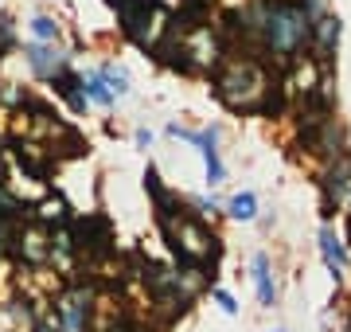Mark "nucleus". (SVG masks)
I'll list each match as a JSON object with an SVG mask.
<instances>
[{
	"instance_id": "5",
	"label": "nucleus",
	"mask_w": 351,
	"mask_h": 332,
	"mask_svg": "<svg viewBox=\"0 0 351 332\" xmlns=\"http://www.w3.org/2000/svg\"><path fill=\"white\" fill-rule=\"evenodd\" d=\"M51 309H55V317H59L63 332H90L94 329V317H98V281L66 274L63 289L55 294Z\"/></svg>"
},
{
	"instance_id": "1",
	"label": "nucleus",
	"mask_w": 351,
	"mask_h": 332,
	"mask_svg": "<svg viewBox=\"0 0 351 332\" xmlns=\"http://www.w3.org/2000/svg\"><path fill=\"white\" fill-rule=\"evenodd\" d=\"M207 82H211L215 102L234 117H285L289 114V90L281 82V71L254 51H234L230 47L219 59V67L207 75Z\"/></svg>"
},
{
	"instance_id": "8",
	"label": "nucleus",
	"mask_w": 351,
	"mask_h": 332,
	"mask_svg": "<svg viewBox=\"0 0 351 332\" xmlns=\"http://www.w3.org/2000/svg\"><path fill=\"white\" fill-rule=\"evenodd\" d=\"M20 55H24L32 78H39V82H51L59 71L75 67V51L63 47V43H36V39H27L24 47H20Z\"/></svg>"
},
{
	"instance_id": "19",
	"label": "nucleus",
	"mask_w": 351,
	"mask_h": 332,
	"mask_svg": "<svg viewBox=\"0 0 351 332\" xmlns=\"http://www.w3.org/2000/svg\"><path fill=\"white\" fill-rule=\"evenodd\" d=\"M207 294H211V301H215V305H219V309H223L226 317H239V313H242V309H239V297L230 294L226 285H211Z\"/></svg>"
},
{
	"instance_id": "17",
	"label": "nucleus",
	"mask_w": 351,
	"mask_h": 332,
	"mask_svg": "<svg viewBox=\"0 0 351 332\" xmlns=\"http://www.w3.org/2000/svg\"><path fill=\"white\" fill-rule=\"evenodd\" d=\"M188 204H191V211H195V215H203V219H211V223H215V219L223 215L226 200L215 192V188H207V192H199V195H188Z\"/></svg>"
},
{
	"instance_id": "15",
	"label": "nucleus",
	"mask_w": 351,
	"mask_h": 332,
	"mask_svg": "<svg viewBox=\"0 0 351 332\" xmlns=\"http://www.w3.org/2000/svg\"><path fill=\"white\" fill-rule=\"evenodd\" d=\"M78 75H82V90H86V102L110 114L113 106H117V98H113V90L106 86V78L98 75V67H86V71H78Z\"/></svg>"
},
{
	"instance_id": "23",
	"label": "nucleus",
	"mask_w": 351,
	"mask_h": 332,
	"mask_svg": "<svg viewBox=\"0 0 351 332\" xmlns=\"http://www.w3.org/2000/svg\"><path fill=\"white\" fill-rule=\"evenodd\" d=\"M274 332H285V329H274Z\"/></svg>"
},
{
	"instance_id": "21",
	"label": "nucleus",
	"mask_w": 351,
	"mask_h": 332,
	"mask_svg": "<svg viewBox=\"0 0 351 332\" xmlns=\"http://www.w3.org/2000/svg\"><path fill=\"white\" fill-rule=\"evenodd\" d=\"M343 215V227H339V235H343V243H348V250H351V215L348 211H339Z\"/></svg>"
},
{
	"instance_id": "22",
	"label": "nucleus",
	"mask_w": 351,
	"mask_h": 332,
	"mask_svg": "<svg viewBox=\"0 0 351 332\" xmlns=\"http://www.w3.org/2000/svg\"><path fill=\"white\" fill-rule=\"evenodd\" d=\"M343 211H348V215H351V192H348V200H343Z\"/></svg>"
},
{
	"instance_id": "18",
	"label": "nucleus",
	"mask_w": 351,
	"mask_h": 332,
	"mask_svg": "<svg viewBox=\"0 0 351 332\" xmlns=\"http://www.w3.org/2000/svg\"><path fill=\"white\" fill-rule=\"evenodd\" d=\"M16 16L12 12H0V59L8 51H16Z\"/></svg>"
},
{
	"instance_id": "10",
	"label": "nucleus",
	"mask_w": 351,
	"mask_h": 332,
	"mask_svg": "<svg viewBox=\"0 0 351 332\" xmlns=\"http://www.w3.org/2000/svg\"><path fill=\"white\" fill-rule=\"evenodd\" d=\"M316 250H320V262H324V270L332 274V281L343 285L348 274H351V250H348V243H343V235H339L332 223H320V230H316Z\"/></svg>"
},
{
	"instance_id": "13",
	"label": "nucleus",
	"mask_w": 351,
	"mask_h": 332,
	"mask_svg": "<svg viewBox=\"0 0 351 332\" xmlns=\"http://www.w3.org/2000/svg\"><path fill=\"white\" fill-rule=\"evenodd\" d=\"M223 215L230 219V223H258V215H262V204H258V192H250V188H242V192L226 195V204H223Z\"/></svg>"
},
{
	"instance_id": "24",
	"label": "nucleus",
	"mask_w": 351,
	"mask_h": 332,
	"mask_svg": "<svg viewBox=\"0 0 351 332\" xmlns=\"http://www.w3.org/2000/svg\"><path fill=\"white\" fill-rule=\"evenodd\" d=\"M8 332H12V329H8Z\"/></svg>"
},
{
	"instance_id": "2",
	"label": "nucleus",
	"mask_w": 351,
	"mask_h": 332,
	"mask_svg": "<svg viewBox=\"0 0 351 332\" xmlns=\"http://www.w3.org/2000/svg\"><path fill=\"white\" fill-rule=\"evenodd\" d=\"M156 230H160V243L164 250L172 254L176 266H199L207 274H219V262H223V235L215 230L211 219H203L191 211L188 195H184V207L168 219H156Z\"/></svg>"
},
{
	"instance_id": "12",
	"label": "nucleus",
	"mask_w": 351,
	"mask_h": 332,
	"mask_svg": "<svg viewBox=\"0 0 351 332\" xmlns=\"http://www.w3.org/2000/svg\"><path fill=\"white\" fill-rule=\"evenodd\" d=\"M47 86H51V94H55V98H63V102H66V110H71L75 117H82V114L90 110V102H86V90H82V75H78L75 67H66V71H59V75L51 78Z\"/></svg>"
},
{
	"instance_id": "20",
	"label": "nucleus",
	"mask_w": 351,
	"mask_h": 332,
	"mask_svg": "<svg viewBox=\"0 0 351 332\" xmlns=\"http://www.w3.org/2000/svg\"><path fill=\"white\" fill-rule=\"evenodd\" d=\"M133 145H137L141 153H149L152 145H156V133H152L149 126H137V129H133Z\"/></svg>"
},
{
	"instance_id": "11",
	"label": "nucleus",
	"mask_w": 351,
	"mask_h": 332,
	"mask_svg": "<svg viewBox=\"0 0 351 332\" xmlns=\"http://www.w3.org/2000/svg\"><path fill=\"white\" fill-rule=\"evenodd\" d=\"M250 285H254V297L262 309H274L281 289H277V274H274V258L265 250H254L250 254Z\"/></svg>"
},
{
	"instance_id": "7",
	"label": "nucleus",
	"mask_w": 351,
	"mask_h": 332,
	"mask_svg": "<svg viewBox=\"0 0 351 332\" xmlns=\"http://www.w3.org/2000/svg\"><path fill=\"white\" fill-rule=\"evenodd\" d=\"M316 192H320V223H332L351 192V149L316 168Z\"/></svg>"
},
{
	"instance_id": "6",
	"label": "nucleus",
	"mask_w": 351,
	"mask_h": 332,
	"mask_svg": "<svg viewBox=\"0 0 351 332\" xmlns=\"http://www.w3.org/2000/svg\"><path fill=\"white\" fill-rule=\"evenodd\" d=\"M164 137L168 141H184L191 145L195 153L203 156V172H207V188H223L226 184V161H223V149H219V141H223V126L211 121V126H184V121H168L164 126Z\"/></svg>"
},
{
	"instance_id": "16",
	"label": "nucleus",
	"mask_w": 351,
	"mask_h": 332,
	"mask_svg": "<svg viewBox=\"0 0 351 332\" xmlns=\"http://www.w3.org/2000/svg\"><path fill=\"white\" fill-rule=\"evenodd\" d=\"M27 32H32L36 43H63V24H59L55 16H47V12L32 16V20H27Z\"/></svg>"
},
{
	"instance_id": "9",
	"label": "nucleus",
	"mask_w": 351,
	"mask_h": 332,
	"mask_svg": "<svg viewBox=\"0 0 351 332\" xmlns=\"http://www.w3.org/2000/svg\"><path fill=\"white\" fill-rule=\"evenodd\" d=\"M339 43H343V16H339L336 8H328V12L313 16V39H308V55L336 71Z\"/></svg>"
},
{
	"instance_id": "14",
	"label": "nucleus",
	"mask_w": 351,
	"mask_h": 332,
	"mask_svg": "<svg viewBox=\"0 0 351 332\" xmlns=\"http://www.w3.org/2000/svg\"><path fill=\"white\" fill-rule=\"evenodd\" d=\"M98 75L106 78V86L113 90V98H117V102L133 94V75H129V67L121 63V59H113V55H106V59L98 63Z\"/></svg>"
},
{
	"instance_id": "4",
	"label": "nucleus",
	"mask_w": 351,
	"mask_h": 332,
	"mask_svg": "<svg viewBox=\"0 0 351 332\" xmlns=\"http://www.w3.org/2000/svg\"><path fill=\"white\" fill-rule=\"evenodd\" d=\"M71 235H75V254H78V270H101L106 262L117 258V239H113V223L101 211H75L71 219Z\"/></svg>"
},
{
	"instance_id": "3",
	"label": "nucleus",
	"mask_w": 351,
	"mask_h": 332,
	"mask_svg": "<svg viewBox=\"0 0 351 332\" xmlns=\"http://www.w3.org/2000/svg\"><path fill=\"white\" fill-rule=\"evenodd\" d=\"M113 20H117V36L129 47H137L145 59L152 47L164 39L168 24H172V4L168 0H110Z\"/></svg>"
}]
</instances>
